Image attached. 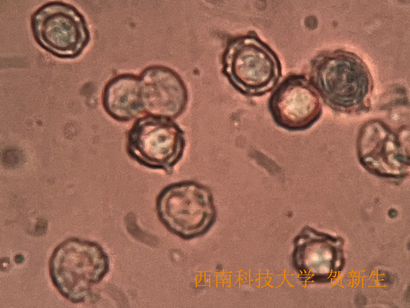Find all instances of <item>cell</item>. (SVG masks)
Listing matches in <instances>:
<instances>
[{
	"label": "cell",
	"mask_w": 410,
	"mask_h": 308,
	"mask_svg": "<svg viewBox=\"0 0 410 308\" xmlns=\"http://www.w3.org/2000/svg\"><path fill=\"white\" fill-rule=\"evenodd\" d=\"M309 80L327 105L348 112L366 107L373 88L365 63L353 53L342 50L315 57Z\"/></svg>",
	"instance_id": "6da1fadb"
},
{
	"label": "cell",
	"mask_w": 410,
	"mask_h": 308,
	"mask_svg": "<svg viewBox=\"0 0 410 308\" xmlns=\"http://www.w3.org/2000/svg\"><path fill=\"white\" fill-rule=\"evenodd\" d=\"M222 64V73L230 83L247 97H260L271 91L282 75L277 54L254 32L230 40Z\"/></svg>",
	"instance_id": "7a4b0ae2"
},
{
	"label": "cell",
	"mask_w": 410,
	"mask_h": 308,
	"mask_svg": "<svg viewBox=\"0 0 410 308\" xmlns=\"http://www.w3.org/2000/svg\"><path fill=\"white\" fill-rule=\"evenodd\" d=\"M109 270V259L97 243L70 238L55 249L49 261L53 284L64 297L74 303L84 302L92 287Z\"/></svg>",
	"instance_id": "3957f363"
},
{
	"label": "cell",
	"mask_w": 410,
	"mask_h": 308,
	"mask_svg": "<svg viewBox=\"0 0 410 308\" xmlns=\"http://www.w3.org/2000/svg\"><path fill=\"white\" fill-rule=\"evenodd\" d=\"M155 207L164 226L184 240L206 233L216 216L210 189L193 180L174 182L163 187L157 195Z\"/></svg>",
	"instance_id": "277c9868"
},
{
	"label": "cell",
	"mask_w": 410,
	"mask_h": 308,
	"mask_svg": "<svg viewBox=\"0 0 410 308\" xmlns=\"http://www.w3.org/2000/svg\"><path fill=\"white\" fill-rule=\"evenodd\" d=\"M186 147L185 132L173 119L149 114L136 120L126 134L128 156L145 167L171 175Z\"/></svg>",
	"instance_id": "5b68a950"
},
{
	"label": "cell",
	"mask_w": 410,
	"mask_h": 308,
	"mask_svg": "<svg viewBox=\"0 0 410 308\" xmlns=\"http://www.w3.org/2000/svg\"><path fill=\"white\" fill-rule=\"evenodd\" d=\"M31 27L40 47L60 59L77 57L90 41L83 14L63 2H50L38 8L31 16Z\"/></svg>",
	"instance_id": "8992f818"
},
{
	"label": "cell",
	"mask_w": 410,
	"mask_h": 308,
	"mask_svg": "<svg viewBox=\"0 0 410 308\" xmlns=\"http://www.w3.org/2000/svg\"><path fill=\"white\" fill-rule=\"evenodd\" d=\"M357 149L361 164L375 175L397 179L409 174V146L381 121L370 120L362 126Z\"/></svg>",
	"instance_id": "52a82bcc"
},
{
	"label": "cell",
	"mask_w": 410,
	"mask_h": 308,
	"mask_svg": "<svg viewBox=\"0 0 410 308\" xmlns=\"http://www.w3.org/2000/svg\"><path fill=\"white\" fill-rule=\"evenodd\" d=\"M268 108L276 125L290 131L308 129L322 113L318 93L301 74H290L283 80L271 94Z\"/></svg>",
	"instance_id": "ba28073f"
},
{
	"label": "cell",
	"mask_w": 410,
	"mask_h": 308,
	"mask_svg": "<svg viewBox=\"0 0 410 308\" xmlns=\"http://www.w3.org/2000/svg\"><path fill=\"white\" fill-rule=\"evenodd\" d=\"M139 79L145 112L173 120L183 113L188 93L177 73L166 67L152 66Z\"/></svg>",
	"instance_id": "9c48e42d"
},
{
	"label": "cell",
	"mask_w": 410,
	"mask_h": 308,
	"mask_svg": "<svg viewBox=\"0 0 410 308\" xmlns=\"http://www.w3.org/2000/svg\"><path fill=\"white\" fill-rule=\"evenodd\" d=\"M107 112L120 122H129L145 112L140 79L130 74L118 75L108 83L102 95Z\"/></svg>",
	"instance_id": "30bf717a"
},
{
	"label": "cell",
	"mask_w": 410,
	"mask_h": 308,
	"mask_svg": "<svg viewBox=\"0 0 410 308\" xmlns=\"http://www.w3.org/2000/svg\"><path fill=\"white\" fill-rule=\"evenodd\" d=\"M24 257L21 254H18L15 256V261L16 263H20L24 261Z\"/></svg>",
	"instance_id": "8fae6325"
}]
</instances>
